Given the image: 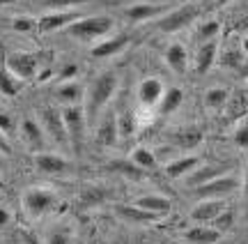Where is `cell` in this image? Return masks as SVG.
<instances>
[{"mask_svg": "<svg viewBox=\"0 0 248 244\" xmlns=\"http://www.w3.org/2000/svg\"><path fill=\"white\" fill-rule=\"evenodd\" d=\"M115 90H117V74H113V72L99 74L97 79L90 83L88 92H85V106H83L88 125H92V122L97 120V115L101 113V109L106 106L108 101H110V97L115 95Z\"/></svg>", "mask_w": 248, "mask_h": 244, "instance_id": "1", "label": "cell"}, {"mask_svg": "<svg viewBox=\"0 0 248 244\" xmlns=\"http://www.w3.org/2000/svg\"><path fill=\"white\" fill-rule=\"evenodd\" d=\"M62 120H64V129H67V138L71 141V147L74 152L80 154L83 150V138H85V127H88V120H85V111L78 104H69L62 109Z\"/></svg>", "mask_w": 248, "mask_h": 244, "instance_id": "2", "label": "cell"}, {"mask_svg": "<svg viewBox=\"0 0 248 244\" xmlns=\"http://www.w3.org/2000/svg\"><path fill=\"white\" fill-rule=\"evenodd\" d=\"M110 30H113L110 16H80L67 28V33L76 39H97V37L108 35Z\"/></svg>", "mask_w": 248, "mask_h": 244, "instance_id": "3", "label": "cell"}, {"mask_svg": "<svg viewBox=\"0 0 248 244\" xmlns=\"http://www.w3.org/2000/svg\"><path fill=\"white\" fill-rule=\"evenodd\" d=\"M58 203V194L46 187H30L23 191V210L30 217H42L48 210L55 208Z\"/></svg>", "mask_w": 248, "mask_h": 244, "instance_id": "4", "label": "cell"}, {"mask_svg": "<svg viewBox=\"0 0 248 244\" xmlns=\"http://www.w3.org/2000/svg\"><path fill=\"white\" fill-rule=\"evenodd\" d=\"M198 14H200L198 5H182V7L163 14V16L159 18L156 28H159L161 33H166V35H172V33H179V30H184V28L191 26L195 18H198Z\"/></svg>", "mask_w": 248, "mask_h": 244, "instance_id": "5", "label": "cell"}, {"mask_svg": "<svg viewBox=\"0 0 248 244\" xmlns=\"http://www.w3.org/2000/svg\"><path fill=\"white\" fill-rule=\"evenodd\" d=\"M239 189V180L237 178H232V175H221V178H214V180L204 182L200 187H195L193 194L198 196V200L202 198H225V196H230L232 191Z\"/></svg>", "mask_w": 248, "mask_h": 244, "instance_id": "6", "label": "cell"}, {"mask_svg": "<svg viewBox=\"0 0 248 244\" xmlns=\"http://www.w3.org/2000/svg\"><path fill=\"white\" fill-rule=\"evenodd\" d=\"M39 125L44 129L46 138L55 141L58 145H67V129H64V120H62V111H58L55 106H46L42 113H39Z\"/></svg>", "mask_w": 248, "mask_h": 244, "instance_id": "7", "label": "cell"}, {"mask_svg": "<svg viewBox=\"0 0 248 244\" xmlns=\"http://www.w3.org/2000/svg\"><path fill=\"white\" fill-rule=\"evenodd\" d=\"M7 69L14 74V76H18L21 81H30V79H35L37 69H39V58H37L35 53H23V51L9 53Z\"/></svg>", "mask_w": 248, "mask_h": 244, "instance_id": "8", "label": "cell"}, {"mask_svg": "<svg viewBox=\"0 0 248 244\" xmlns=\"http://www.w3.org/2000/svg\"><path fill=\"white\" fill-rule=\"evenodd\" d=\"M223 210H225L223 198H202V200H198V205L191 210V219H193L195 224H212Z\"/></svg>", "mask_w": 248, "mask_h": 244, "instance_id": "9", "label": "cell"}, {"mask_svg": "<svg viewBox=\"0 0 248 244\" xmlns=\"http://www.w3.org/2000/svg\"><path fill=\"white\" fill-rule=\"evenodd\" d=\"M78 18L80 16L76 12H51V14H44V16L37 21V28H39V33H55V30L69 28Z\"/></svg>", "mask_w": 248, "mask_h": 244, "instance_id": "10", "label": "cell"}, {"mask_svg": "<svg viewBox=\"0 0 248 244\" xmlns=\"http://www.w3.org/2000/svg\"><path fill=\"white\" fill-rule=\"evenodd\" d=\"M21 136H23L26 145L35 154L37 152H44V147H46V134H44V129H42V125H39V122L26 118V120H23V125H21Z\"/></svg>", "mask_w": 248, "mask_h": 244, "instance_id": "11", "label": "cell"}, {"mask_svg": "<svg viewBox=\"0 0 248 244\" xmlns=\"http://www.w3.org/2000/svg\"><path fill=\"white\" fill-rule=\"evenodd\" d=\"M35 166L37 171L46 173V175H60V173L69 171V162L62 154H53V152H37Z\"/></svg>", "mask_w": 248, "mask_h": 244, "instance_id": "12", "label": "cell"}, {"mask_svg": "<svg viewBox=\"0 0 248 244\" xmlns=\"http://www.w3.org/2000/svg\"><path fill=\"white\" fill-rule=\"evenodd\" d=\"M120 141L117 134V115L115 113H106L104 120L97 127V145L99 147H115Z\"/></svg>", "mask_w": 248, "mask_h": 244, "instance_id": "13", "label": "cell"}, {"mask_svg": "<svg viewBox=\"0 0 248 244\" xmlns=\"http://www.w3.org/2000/svg\"><path fill=\"white\" fill-rule=\"evenodd\" d=\"M225 173H228V166H212V163H200L195 171H191L188 175H186V184H188L191 189H195V187H200V184L214 180V178H221V175H225Z\"/></svg>", "mask_w": 248, "mask_h": 244, "instance_id": "14", "label": "cell"}, {"mask_svg": "<svg viewBox=\"0 0 248 244\" xmlns=\"http://www.w3.org/2000/svg\"><path fill=\"white\" fill-rule=\"evenodd\" d=\"M163 92H166V88H163V83L159 81V79H145V81L138 85V99H140L142 106H156L161 101V97H163Z\"/></svg>", "mask_w": 248, "mask_h": 244, "instance_id": "15", "label": "cell"}, {"mask_svg": "<svg viewBox=\"0 0 248 244\" xmlns=\"http://www.w3.org/2000/svg\"><path fill=\"white\" fill-rule=\"evenodd\" d=\"M161 14H166V7L163 5H152V2H138V5H131L124 12V16L129 18L131 23H142V21L156 18Z\"/></svg>", "mask_w": 248, "mask_h": 244, "instance_id": "16", "label": "cell"}, {"mask_svg": "<svg viewBox=\"0 0 248 244\" xmlns=\"http://www.w3.org/2000/svg\"><path fill=\"white\" fill-rule=\"evenodd\" d=\"M200 166V157L195 154H188V157H177V159H170L166 163V175L177 180V178H186L191 171H195Z\"/></svg>", "mask_w": 248, "mask_h": 244, "instance_id": "17", "label": "cell"}, {"mask_svg": "<svg viewBox=\"0 0 248 244\" xmlns=\"http://www.w3.org/2000/svg\"><path fill=\"white\" fill-rule=\"evenodd\" d=\"M218 55V42L216 39H209V42H202L198 53H195V72L198 74H207L212 69L214 60Z\"/></svg>", "mask_w": 248, "mask_h": 244, "instance_id": "18", "label": "cell"}, {"mask_svg": "<svg viewBox=\"0 0 248 244\" xmlns=\"http://www.w3.org/2000/svg\"><path fill=\"white\" fill-rule=\"evenodd\" d=\"M186 242L191 244H216L221 240V233L214 226H207V224H195L193 228H188L184 233Z\"/></svg>", "mask_w": 248, "mask_h": 244, "instance_id": "19", "label": "cell"}, {"mask_svg": "<svg viewBox=\"0 0 248 244\" xmlns=\"http://www.w3.org/2000/svg\"><path fill=\"white\" fill-rule=\"evenodd\" d=\"M129 42H131V37L124 35V33L113 35L110 39H106V42H99V44L92 49V55H94V58H108V55H115V53H120V51H124Z\"/></svg>", "mask_w": 248, "mask_h": 244, "instance_id": "20", "label": "cell"}, {"mask_svg": "<svg viewBox=\"0 0 248 244\" xmlns=\"http://www.w3.org/2000/svg\"><path fill=\"white\" fill-rule=\"evenodd\" d=\"M115 212H117V214H120L122 219L131 221V224H152V221L161 219L159 214H154V212H147V210L138 208V205H115Z\"/></svg>", "mask_w": 248, "mask_h": 244, "instance_id": "21", "label": "cell"}, {"mask_svg": "<svg viewBox=\"0 0 248 244\" xmlns=\"http://www.w3.org/2000/svg\"><path fill=\"white\" fill-rule=\"evenodd\" d=\"M204 134L200 129H182V131H175L170 136V143L172 147H179V150H193L202 143Z\"/></svg>", "mask_w": 248, "mask_h": 244, "instance_id": "22", "label": "cell"}, {"mask_svg": "<svg viewBox=\"0 0 248 244\" xmlns=\"http://www.w3.org/2000/svg\"><path fill=\"white\" fill-rule=\"evenodd\" d=\"M136 205L142 210H147V212H154V214H159V217H166L170 212V200L166 196H159V194H147V196H140V198L136 200Z\"/></svg>", "mask_w": 248, "mask_h": 244, "instance_id": "23", "label": "cell"}, {"mask_svg": "<svg viewBox=\"0 0 248 244\" xmlns=\"http://www.w3.org/2000/svg\"><path fill=\"white\" fill-rule=\"evenodd\" d=\"M186 49L182 44H170L166 51V63L175 74H184L186 72Z\"/></svg>", "mask_w": 248, "mask_h": 244, "instance_id": "24", "label": "cell"}, {"mask_svg": "<svg viewBox=\"0 0 248 244\" xmlns=\"http://www.w3.org/2000/svg\"><path fill=\"white\" fill-rule=\"evenodd\" d=\"M182 104H184V92L179 90V88H168L159 101V111L163 115H170V113H175Z\"/></svg>", "mask_w": 248, "mask_h": 244, "instance_id": "25", "label": "cell"}, {"mask_svg": "<svg viewBox=\"0 0 248 244\" xmlns=\"http://www.w3.org/2000/svg\"><path fill=\"white\" fill-rule=\"evenodd\" d=\"M21 79L18 76H14V74L9 72L7 67H0V95H5V97H14V95H18L21 92Z\"/></svg>", "mask_w": 248, "mask_h": 244, "instance_id": "26", "label": "cell"}, {"mask_svg": "<svg viewBox=\"0 0 248 244\" xmlns=\"http://www.w3.org/2000/svg\"><path fill=\"white\" fill-rule=\"evenodd\" d=\"M108 171L110 173H122L124 178H131V180H142V178H145V171L138 168L131 159H117V162H113L110 166H108Z\"/></svg>", "mask_w": 248, "mask_h": 244, "instance_id": "27", "label": "cell"}, {"mask_svg": "<svg viewBox=\"0 0 248 244\" xmlns=\"http://www.w3.org/2000/svg\"><path fill=\"white\" fill-rule=\"evenodd\" d=\"M131 162L136 163V166H138V168H142V171L145 173H150V171H154V168H156V157H154V152H152V150H147V147H136V150H133L131 152Z\"/></svg>", "mask_w": 248, "mask_h": 244, "instance_id": "28", "label": "cell"}, {"mask_svg": "<svg viewBox=\"0 0 248 244\" xmlns=\"http://www.w3.org/2000/svg\"><path fill=\"white\" fill-rule=\"evenodd\" d=\"M55 97H58L62 104H76V101L83 97V88H80L76 81H67V83H62L60 88H58Z\"/></svg>", "mask_w": 248, "mask_h": 244, "instance_id": "29", "label": "cell"}, {"mask_svg": "<svg viewBox=\"0 0 248 244\" xmlns=\"http://www.w3.org/2000/svg\"><path fill=\"white\" fill-rule=\"evenodd\" d=\"M136 129H138L136 115H133L131 111H122L117 115V134H120V138H131L136 134Z\"/></svg>", "mask_w": 248, "mask_h": 244, "instance_id": "30", "label": "cell"}, {"mask_svg": "<svg viewBox=\"0 0 248 244\" xmlns=\"http://www.w3.org/2000/svg\"><path fill=\"white\" fill-rule=\"evenodd\" d=\"M228 97H230V92L225 88H212L204 92V104H207V109H223L228 104Z\"/></svg>", "mask_w": 248, "mask_h": 244, "instance_id": "31", "label": "cell"}, {"mask_svg": "<svg viewBox=\"0 0 248 244\" xmlns=\"http://www.w3.org/2000/svg\"><path fill=\"white\" fill-rule=\"evenodd\" d=\"M46 244H71L69 228H64V226L53 228V230L48 233V237H46Z\"/></svg>", "mask_w": 248, "mask_h": 244, "instance_id": "32", "label": "cell"}, {"mask_svg": "<svg viewBox=\"0 0 248 244\" xmlns=\"http://www.w3.org/2000/svg\"><path fill=\"white\" fill-rule=\"evenodd\" d=\"M232 224H234V214H232L230 210H223L221 214H218V217H216V219L212 221V226L216 228V230H218L221 235L225 233V230H230Z\"/></svg>", "mask_w": 248, "mask_h": 244, "instance_id": "33", "label": "cell"}, {"mask_svg": "<svg viewBox=\"0 0 248 244\" xmlns=\"http://www.w3.org/2000/svg\"><path fill=\"white\" fill-rule=\"evenodd\" d=\"M218 30H221V23H218V21H207V23H202L198 37H200V42H209V39H216Z\"/></svg>", "mask_w": 248, "mask_h": 244, "instance_id": "34", "label": "cell"}, {"mask_svg": "<svg viewBox=\"0 0 248 244\" xmlns=\"http://www.w3.org/2000/svg\"><path fill=\"white\" fill-rule=\"evenodd\" d=\"M46 7L51 9H67V7H78V5H85L90 0H44Z\"/></svg>", "mask_w": 248, "mask_h": 244, "instance_id": "35", "label": "cell"}, {"mask_svg": "<svg viewBox=\"0 0 248 244\" xmlns=\"http://www.w3.org/2000/svg\"><path fill=\"white\" fill-rule=\"evenodd\" d=\"M14 30H18V33H32V30H37V21L35 18H26V16H18L14 18Z\"/></svg>", "mask_w": 248, "mask_h": 244, "instance_id": "36", "label": "cell"}, {"mask_svg": "<svg viewBox=\"0 0 248 244\" xmlns=\"http://www.w3.org/2000/svg\"><path fill=\"white\" fill-rule=\"evenodd\" d=\"M234 143L239 145V147H244V150L248 147V125H241L239 129L234 131Z\"/></svg>", "mask_w": 248, "mask_h": 244, "instance_id": "37", "label": "cell"}, {"mask_svg": "<svg viewBox=\"0 0 248 244\" xmlns=\"http://www.w3.org/2000/svg\"><path fill=\"white\" fill-rule=\"evenodd\" d=\"M76 74H78V65H76V63H69V65H64V69L60 72V79L64 83H67V81H74V79H76Z\"/></svg>", "mask_w": 248, "mask_h": 244, "instance_id": "38", "label": "cell"}, {"mask_svg": "<svg viewBox=\"0 0 248 244\" xmlns=\"http://www.w3.org/2000/svg\"><path fill=\"white\" fill-rule=\"evenodd\" d=\"M12 129H14V125H12V118H9L7 113H0V131L7 136Z\"/></svg>", "mask_w": 248, "mask_h": 244, "instance_id": "39", "label": "cell"}, {"mask_svg": "<svg viewBox=\"0 0 248 244\" xmlns=\"http://www.w3.org/2000/svg\"><path fill=\"white\" fill-rule=\"evenodd\" d=\"M0 152L2 154H9L12 152V145H9V141H7V136L0 131Z\"/></svg>", "mask_w": 248, "mask_h": 244, "instance_id": "40", "label": "cell"}, {"mask_svg": "<svg viewBox=\"0 0 248 244\" xmlns=\"http://www.w3.org/2000/svg\"><path fill=\"white\" fill-rule=\"evenodd\" d=\"M7 221H9V212L5 208H0V226H7Z\"/></svg>", "mask_w": 248, "mask_h": 244, "instance_id": "41", "label": "cell"}, {"mask_svg": "<svg viewBox=\"0 0 248 244\" xmlns=\"http://www.w3.org/2000/svg\"><path fill=\"white\" fill-rule=\"evenodd\" d=\"M244 200H246L248 208V166H246V175H244Z\"/></svg>", "mask_w": 248, "mask_h": 244, "instance_id": "42", "label": "cell"}, {"mask_svg": "<svg viewBox=\"0 0 248 244\" xmlns=\"http://www.w3.org/2000/svg\"><path fill=\"white\" fill-rule=\"evenodd\" d=\"M241 49H244V51H246V53H248V35L244 37V42H241Z\"/></svg>", "mask_w": 248, "mask_h": 244, "instance_id": "43", "label": "cell"}, {"mask_svg": "<svg viewBox=\"0 0 248 244\" xmlns=\"http://www.w3.org/2000/svg\"><path fill=\"white\" fill-rule=\"evenodd\" d=\"M12 2H16V0H0V7H5V5H12Z\"/></svg>", "mask_w": 248, "mask_h": 244, "instance_id": "44", "label": "cell"}, {"mask_svg": "<svg viewBox=\"0 0 248 244\" xmlns=\"http://www.w3.org/2000/svg\"><path fill=\"white\" fill-rule=\"evenodd\" d=\"M216 2H218V5H228L230 0H216Z\"/></svg>", "mask_w": 248, "mask_h": 244, "instance_id": "45", "label": "cell"}, {"mask_svg": "<svg viewBox=\"0 0 248 244\" xmlns=\"http://www.w3.org/2000/svg\"><path fill=\"white\" fill-rule=\"evenodd\" d=\"M2 157H5V154L0 152V168H2V166H5V162H2Z\"/></svg>", "mask_w": 248, "mask_h": 244, "instance_id": "46", "label": "cell"}, {"mask_svg": "<svg viewBox=\"0 0 248 244\" xmlns=\"http://www.w3.org/2000/svg\"><path fill=\"white\" fill-rule=\"evenodd\" d=\"M117 244H129V242H117Z\"/></svg>", "mask_w": 248, "mask_h": 244, "instance_id": "47", "label": "cell"}, {"mask_svg": "<svg viewBox=\"0 0 248 244\" xmlns=\"http://www.w3.org/2000/svg\"><path fill=\"white\" fill-rule=\"evenodd\" d=\"M0 187H2V180H0Z\"/></svg>", "mask_w": 248, "mask_h": 244, "instance_id": "48", "label": "cell"}]
</instances>
